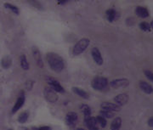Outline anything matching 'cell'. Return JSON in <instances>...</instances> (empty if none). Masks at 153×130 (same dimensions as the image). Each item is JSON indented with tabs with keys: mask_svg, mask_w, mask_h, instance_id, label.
I'll list each match as a JSON object with an SVG mask.
<instances>
[{
	"mask_svg": "<svg viewBox=\"0 0 153 130\" xmlns=\"http://www.w3.org/2000/svg\"><path fill=\"white\" fill-rule=\"evenodd\" d=\"M148 125H149V127H151V128H152L153 127V117H150L149 118V120H148Z\"/></svg>",
	"mask_w": 153,
	"mask_h": 130,
	"instance_id": "30",
	"label": "cell"
},
{
	"mask_svg": "<svg viewBox=\"0 0 153 130\" xmlns=\"http://www.w3.org/2000/svg\"><path fill=\"white\" fill-rule=\"evenodd\" d=\"M91 55L94 59L95 62L98 65H103V58L101 56V53L98 48H93L91 50Z\"/></svg>",
	"mask_w": 153,
	"mask_h": 130,
	"instance_id": "11",
	"label": "cell"
},
{
	"mask_svg": "<svg viewBox=\"0 0 153 130\" xmlns=\"http://www.w3.org/2000/svg\"><path fill=\"white\" fill-rule=\"evenodd\" d=\"M122 126V118L120 116L115 117L111 123V130H119Z\"/></svg>",
	"mask_w": 153,
	"mask_h": 130,
	"instance_id": "18",
	"label": "cell"
},
{
	"mask_svg": "<svg viewBox=\"0 0 153 130\" xmlns=\"http://www.w3.org/2000/svg\"><path fill=\"white\" fill-rule=\"evenodd\" d=\"M108 80L107 78L102 77V76H97L93 78L92 82H91V86L92 88L98 90V91H101L104 90L105 88H106V87L108 85Z\"/></svg>",
	"mask_w": 153,
	"mask_h": 130,
	"instance_id": "2",
	"label": "cell"
},
{
	"mask_svg": "<svg viewBox=\"0 0 153 130\" xmlns=\"http://www.w3.org/2000/svg\"><path fill=\"white\" fill-rule=\"evenodd\" d=\"M101 107L103 111H119L121 110V107L118 106L116 104L111 103V102H103L101 105Z\"/></svg>",
	"mask_w": 153,
	"mask_h": 130,
	"instance_id": "10",
	"label": "cell"
},
{
	"mask_svg": "<svg viewBox=\"0 0 153 130\" xmlns=\"http://www.w3.org/2000/svg\"><path fill=\"white\" fill-rule=\"evenodd\" d=\"M95 119H96V121H97V123H98L99 127H101L102 129H104V128L106 127V124H107L106 119H105L104 117H102L101 116H95Z\"/></svg>",
	"mask_w": 153,
	"mask_h": 130,
	"instance_id": "23",
	"label": "cell"
},
{
	"mask_svg": "<svg viewBox=\"0 0 153 130\" xmlns=\"http://www.w3.org/2000/svg\"><path fill=\"white\" fill-rule=\"evenodd\" d=\"M4 7L6 8L7 9H9L10 11H12L14 14H15L16 15H18V14H20V10H19V9L15 6V5H13V4H9V3H6V4H4Z\"/></svg>",
	"mask_w": 153,
	"mask_h": 130,
	"instance_id": "24",
	"label": "cell"
},
{
	"mask_svg": "<svg viewBox=\"0 0 153 130\" xmlns=\"http://www.w3.org/2000/svg\"><path fill=\"white\" fill-rule=\"evenodd\" d=\"M139 88H140V89H141L144 93H146V94H152L153 92L152 86L150 83H148L145 82V81H140V82H139Z\"/></svg>",
	"mask_w": 153,
	"mask_h": 130,
	"instance_id": "14",
	"label": "cell"
},
{
	"mask_svg": "<svg viewBox=\"0 0 153 130\" xmlns=\"http://www.w3.org/2000/svg\"><path fill=\"white\" fill-rule=\"evenodd\" d=\"M29 3L30 4H33L35 7L41 8V4H40V3L37 2V1H29Z\"/></svg>",
	"mask_w": 153,
	"mask_h": 130,
	"instance_id": "29",
	"label": "cell"
},
{
	"mask_svg": "<svg viewBox=\"0 0 153 130\" xmlns=\"http://www.w3.org/2000/svg\"><path fill=\"white\" fill-rule=\"evenodd\" d=\"M77 130H85V129H82V128H78V129H77Z\"/></svg>",
	"mask_w": 153,
	"mask_h": 130,
	"instance_id": "32",
	"label": "cell"
},
{
	"mask_svg": "<svg viewBox=\"0 0 153 130\" xmlns=\"http://www.w3.org/2000/svg\"><path fill=\"white\" fill-rule=\"evenodd\" d=\"M78 121V116L74 111H70L66 115V123L69 127H74Z\"/></svg>",
	"mask_w": 153,
	"mask_h": 130,
	"instance_id": "7",
	"label": "cell"
},
{
	"mask_svg": "<svg viewBox=\"0 0 153 130\" xmlns=\"http://www.w3.org/2000/svg\"><path fill=\"white\" fill-rule=\"evenodd\" d=\"M28 117H29V112L27 111H23L22 113L20 114L19 117H18V122L20 123H22V124L27 123V120H28Z\"/></svg>",
	"mask_w": 153,
	"mask_h": 130,
	"instance_id": "22",
	"label": "cell"
},
{
	"mask_svg": "<svg viewBox=\"0 0 153 130\" xmlns=\"http://www.w3.org/2000/svg\"><path fill=\"white\" fill-rule=\"evenodd\" d=\"M46 81H47V83H49L50 88H52L55 92H56V93H60V94L65 93V88L61 86L60 83L59 82L58 80H56L55 78H52V77H47V78H46Z\"/></svg>",
	"mask_w": 153,
	"mask_h": 130,
	"instance_id": "4",
	"label": "cell"
},
{
	"mask_svg": "<svg viewBox=\"0 0 153 130\" xmlns=\"http://www.w3.org/2000/svg\"><path fill=\"white\" fill-rule=\"evenodd\" d=\"M32 55H33V58L36 61L37 65L41 68L44 67V62H43L41 53L37 47H32Z\"/></svg>",
	"mask_w": 153,
	"mask_h": 130,
	"instance_id": "12",
	"label": "cell"
},
{
	"mask_svg": "<svg viewBox=\"0 0 153 130\" xmlns=\"http://www.w3.org/2000/svg\"><path fill=\"white\" fill-rule=\"evenodd\" d=\"M67 2H69V1H67V0H59V1H57V4L60 5H63V4H66Z\"/></svg>",
	"mask_w": 153,
	"mask_h": 130,
	"instance_id": "31",
	"label": "cell"
},
{
	"mask_svg": "<svg viewBox=\"0 0 153 130\" xmlns=\"http://www.w3.org/2000/svg\"><path fill=\"white\" fill-rule=\"evenodd\" d=\"M25 101H26L25 93H24V92H22L21 94H20V96L18 97L17 101H15V105H14V106H13V108H12L11 113H12V114H15V112H17L20 109L22 108V106H24V104H25Z\"/></svg>",
	"mask_w": 153,
	"mask_h": 130,
	"instance_id": "8",
	"label": "cell"
},
{
	"mask_svg": "<svg viewBox=\"0 0 153 130\" xmlns=\"http://www.w3.org/2000/svg\"><path fill=\"white\" fill-rule=\"evenodd\" d=\"M44 98L46 99V101L50 102V103H55L59 100L57 93L55 92L50 87H45L44 88Z\"/></svg>",
	"mask_w": 153,
	"mask_h": 130,
	"instance_id": "5",
	"label": "cell"
},
{
	"mask_svg": "<svg viewBox=\"0 0 153 130\" xmlns=\"http://www.w3.org/2000/svg\"><path fill=\"white\" fill-rule=\"evenodd\" d=\"M20 63H21V66H22V68L23 70H25V71L29 70V63H28L27 59L25 55H21V57H20Z\"/></svg>",
	"mask_w": 153,
	"mask_h": 130,
	"instance_id": "21",
	"label": "cell"
},
{
	"mask_svg": "<svg viewBox=\"0 0 153 130\" xmlns=\"http://www.w3.org/2000/svg\"><path fill=\"white\" fill-rule=\"evenodd\" d=\"M139 28L141 29L142 31H144V32H151L152 31V27H151L150 24L145 22H141L139 24Z\"/></svg>",
	"mask_w": 153,
	"mask_h": 130,
	"instance_id": "26",
	"label": "cell"
},
{
	"mask_svg": "<svg viewBox=\"0 0 153 130\" xmlns=\"http://www.w3.org/2000/svg\"><path fill=\"white\" fill-rule=\"evenodd\" d=\"M81 111L83 113L84 115V118H88L89 116H91V108L88 106V105H85V104H82L80 106Z\"/></svg>",
	"mask_w": 153,
	"mask_h": 130,
	"instance_id": "20",
	"label": "cell"
},
{
	"mask_svg": "<svg viewBox=\"0 0 153 130\" xmlns=\"http://www.w3.org/2000/svg\"><path fill=\"white\" fill-rule=\"evenodd\" d=\"M84 123L88 130H100V127L95 119V116H89L84 118Z\"/></svg>",
	"mask_w": 153,
	"mask_h": 130,
	"instance_id": "9",
	"label": "cell"
},
{
	"mask_svg": "<svg viewBox=\"0 0 153 130\" xmlns=\"http://www.w3.org/2000/svg\"><path fill=\"white\" fill-rule=\"evenodd\" d=\"M106 15L107 21L111 23L117 19V11L114 9H109L106 11Z\"/></svg>",
	"mask_w": 153,
	"mask_h": 130,
	"instance_id": "17",
	"label": "cell"
},
{
	"mask_svg": "<svg viewBox=\"0 0 153 130\" xmlns=\"http://www.w3.org/2000/svg\"><path fill=\"white\" fill-rule=\"evenodd\" d=\"M144 74L146 75V77L148 79L153 82V73L152 71H150V70H145L144 71Z\"/></svg>",
	"mask_w": 153,
	"mask_h": 130,
	"instance_id": "27",
	"label": "cell"
},
{
	"mask_svg": "<svg viewBox=\"0 0 153 130\" xmlns=\"http://www.w3.org/2000/svg\"><path fill=\"white\" fill-rule=\"evenodd\" d=\"M100 116H102V117H104L105 119H106V118H112L115 114H114V112H111V111H100Z\"/></svg>",
	"mask_w": 153,
	"mask_h": 130,
	"instance_id": "25",
	"label": "cell"
},
{
	"mask_svg": "<svg viewBox=\"0 0 153 130\" xmlns=\"http://www.w3.org/2000/svg\"><path fill=\"white\" fill-rule=\"evenodd\" d=\"M135 14L140 18H147L150 15L148 9L143 6H137L135 8Z\"/></svg>",
	"mask_w": 153,
	"mask_h": 130,
	"instance_id": "15",
	"label": "cell"
},
{
	"mask_svg": "<svg viewBox=\"0 0 153 130\" xmlns=\"http://www.w3.org/2000/svg\"><path fill=\"white\" fill-rule=\"evenodd\" d=\"M72 90H73L74 94H76L77 95L80 96L81 98H83V99L88 100V97H89V95H88V94L87 92H86L84 89L79 88V87H73V88H72Z\"/></svg>",
	"mask_w": 153,
	"mask_h": 130,
	"instance_id": "16",
	"label": "cell"
},
{
	"mask_svg": "<svg viewBox=\"0 0 153 130\" xmlns=\"http://www.w3.org/2000/svg\"><path fill=\"white\" fill-rule=\"evenodd\" d=\"M110 85L113 88H124L126 87L129 85V81L127 78H117V79H114L111 81Z\"/></svg>",
	"mask_w": 153,
	"mask_h": 130,
	"instance_id": "6",
	"label": "cell"
},
{
	"mask_svg": "<svg viewBox=\"0 0 153 130\" xmlns=\"http://www.w3.org/2000/svg\"><path fill=\"white\" fill-rule=\"evenodd\" d=\"M90 43L89 39L88 38H82L80 39L78 43L74 45L73 49V55H79L82 53H83L84 51L87 50V48L88 47Z\"/></svg>",
	"mask_w": 153,
	"mask_h": 130,
	"instance_id": "3",
	"label": "cell"
},
{
	"mask_svg": "<svg viewBox=\"0 0 153 130\" xmlns=\"http://www.w3.org/2000/svg\"><path fill=\"white\" fill-rule=\"evenodd\" d=\"M9 130H13V129H9Z\"/></svg>",
	"mask_w": 153,
	"mask_h": 130,
	"instance_id": "33",
	"label": "cell"
},
{
	"mask_svg": "<svg viewBox=\"0 0 153 130\" xmlns=\"http://www.w3.org/2000/svg\"><path fill=\"white\" fill-rule=\"evenodd\" d=\"M1 65L4 69H8L12 65V58L9 55H5L1 60Z\"/></svg>",
	"mask_w": 153,
	"mask_h": 130,
	"instance_id": "19",
	"label": "cell"
},
{
	"mask_svg": "<svg viewBox=\"0 0 153 130\" xmlns=\"http://www.w3.org/2000/svg\"><path fill=\"white\" fill-rule=\"evenodd\" d=\"M46 60L50 69L55 72H61L65 67V61L59 54L55 52H49L46 55Z\"/></svg>",
	"mask_w": 153,
	"mask_h": 130,
	"instance_id": "1",
	"label": "cell"
},
{
	"mask_svg": "<svg viewBox=\"0 0 153 130\" xmlns=\"http://www.w3.org/2000/svg\"><path fill=\"white\" fill-rule=\"evenodd\" d=\"M29 130H52L50 126H43V127H39V128H31Z\"/></svg>",
	"mask_w": 153,
	"mask_h": 130,
	"instance_id": "28",
	"label": "cell"
},
{
	"mask_svg": "<svg viewBox=\"0 0 153 130\" xmlns=\"http://www.w3.org/2000/svg\"><path fill=\"white\" fill-rule=\"evenodd\" d=\"M114 101L116 102V105L118 106H123L124 105H126L129 101V95L127 94H120L117 95L114 98Z\"/></svg>",
	"mask_w": 153,
	"mask_h": 130,
	"instance_id": "13",
	"label": "cell"
}]
</instances>
